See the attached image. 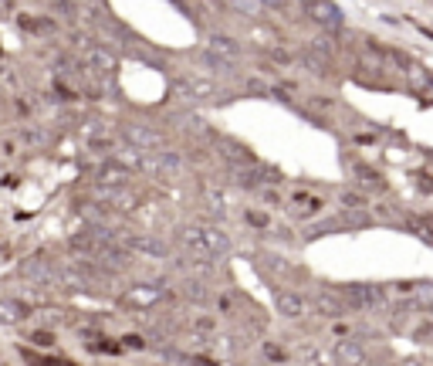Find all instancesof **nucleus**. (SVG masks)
Instances as JSON below:
<instances>
[{"label":"nucleus","instance_id":"412c9836","mask_svg":"<svg viewBox=\"0 0 433 366\" xmlns=\"http://www.w3.org/2000/svg\"><path fill=\"white\" fill-rule=\"evenodd\" d=\"M187 295H190L193 302H207V298H210V292H207V288H203L200 282H190V285H187Z\"/></svg>","mask_w":433,"mask_h":366},{"label":"nucleus","instance_id":"20e7f679","mask_svg":"<svg viewBox=\"0 0 433 366\" xmlns=\"http://www.w3.org/2000/svg\"><path fill=\"white\" fill-rule=\"evenodd\" d=\"M122 132H125V139H129L132 146H139V150H159V146H162V136H159L156 129H149V125H136V122H129Z\"/></svg>","mask_w":433,"mask_h":366},{"label":"nucleus","instance_id":"a878e982","mask_svg":"<svg viewBox=\"0 0 433 366\" xmlns=\"http://www.w3.org/2000/svg\"><path fill=\"white\" fill-rule=\"evenodd\" d=\"M271 58H275L277 65H291V54H288V51H271Z\"/></svg>","mask_w":433,"mask_h":366},{"label":"nucleus","instance_id":"ddd939ff","mask_svg":"<svg viewBox=\"0 0 433 366\" xmlns=\"http://www.w3.org/2000/svg\"><path fill=\"white\" fill-rule=\"evenodd\" d=\"M224 160H231L234 166H240V170H251V166H254V156H251L244 146H237V143H224Z\"/></svg>","mask_w":433,"mask_h":366},{"label":"nucleus","instance_id":"393cba45","mask_svg":"<svg viewBox=\"0 0 433 366\" xmlns=\"http://www.w3.org/2000/svg\"><path fill=\"white\" fill-rule=\"evenodd\" d=\"M122 346H129V349H142L146 343H142L139 336H125V339H122Z\"/></svg>","mask_w":433,"mask_h":366},{"label":"nucleus","instance_id":"9d476101","mask_svg":"<svg viewBox=\"0 0 433 366\" xmlns=\"http://www.w3.org/2000/svg\"><path fill=\"white\" fill-rule=\"evenodd\" d=\"M31 316L28 302L21 298H0V323H24Z\"/></svg>","mask_w":433,"mask_h":366},{"label":"nucleus","instance_id":"7ed1b4c3","mask_svg":"<svg viewBox=\"0 0 433 366\" xmlns=\"http://www.w3.org/2000/svg\"><path fill=\"white\" fill-rule=\"evenodd\" d=\"M342 302H346V309H372L379 302V292L369 288V285H346Z\"/></svg>","mask_w":433,"mask_h":366},{"label":"nucleus","instance_id":"f03ea898","mask_svg":"<svg viewBox=\"0 0 433 366\" xmlns=\"http://www.w3.org/2000/svg\"><path fill=\"white\" fill-rule=\"evenodd\" d=\"M305 14H308L315 24L328 28V31L342 28V10H339L335 3H321V0H315V3H305Z\"/></svg>","mask_w":433,"mask_h":366},{"label":"nucleus","instance_id":"1a4fd4ad","mask_svg":"<svg viewBox=\"0 0 433 366\" xmlns=\"http://www.w3.org/2000/svg\"><path fill=\"white\" fill-rule=\"evenodd\" d=\"M277 309H281L284 319H302L305 309H308V302H305L302 295H295V292H281V295H277Z\"/></svg>","mask_w":433,"mask_h":366},{"label":"nucleus","instance_id":"39448f33","mask_svg":"<svg viewBox=\"0 0 433 366\" xmlns=\"http://www.w3.org/2000/svg\"><path fill=\"white\" fill-rule=\"evenodd\" d=\"M335 363L339 366H362L366 363V346L359 339H342L335 343Z\"/></svg>","mask_w":433,"mask_h":366},{"label":"nucleus","instance_id":"f257e3e1","mask_svg":"<svg viewBox=\"0 0 433 366\" xmlns=\"http://www.w3.org/2000/svg\"><path fill=\"white\" fill-rule=\"evenodd\" d=\"M237 54H240V44H237L234 38L213 34L210 44H207V61H210V65H217V68H231V61H234Z\"/></svg>","mask_w":433,"mask_h":366},{"label":"nucleus","instance_id":"c756f323","mask_svg":"<svg viewBox=\"0 0 433 366\" xmlns=\"http://www.w3.org/2000/svg\"><path fill=\"white\" fill-rule=\"evenodd\" d=\"M0 14H10V7H7V3H0Z\"/></svg>","mask_w":433,"mask_h":366},{"label":"nucleus","instance_id":"c85d7f7f","mask_svg":"<svg viewBox=\"0 0 433 366\" xmlns=\"http://www.w3.org/2000/svg\"><path fill=\"white\" fill-rule=\"evenodd\" d=\"M261 197H264L268 203H277V194H275V190H261Z\"/></svg>","mask_w":433,"mask_h":366},{"label":"nucleus","instance_id":"aec40b11","mask_svg":"<svg viewBox=\"0 0 433 366\" xmlns=\"http://www.w3.org/2000/svg\"><path fill=\"white\" fill-rule=\"evenodd\" d=\"M31 343L41 346V349H51V346H54V336H51L47 329H38V332H31Z\"/></svg>","mask_w":433,"mask_h":366},{"label":"nucleus","instance_id":"f8f14e48","mask_svg":"<svg viewBox=\"0 0 433 366\" xmlns=\"http://www.w3.org/2000/svg\"><path fill=\"white\" fill-rule=\"evenodd\" d=\"M355 180H359V187L362 190H386V180L379 176V170H372V166H355Z\"/></svg>","mask_w":433,"mask_h":366},{"label":"nucleus","instance_id":"423d86ee","mask_svg":"<svg viewBox=\"0 0 433 366\" xmlns=\"http://www.w3.org/2000/svg\"><path fill=\"white\" fill-rule=\"evenodd\" d=\"M125 180H129V170L118 166V163H102V166L95 170V183L105 187V190H118Z\"/></svg>","mask_w":433,"mask_h":366},{"label":"nucleus","instance_id":"6e6552de","mask_svg":"<svg viewBox=\"0 0 433 366\" xmlns=\"http://www.w3.org/2000/svg\"><path fill=\"white\" fill-rule=\"evenodd\" d=\"M112 68H116V58H112L105 48L95 44V48L88 51V68H85V72H88V75H109Z\"/></svg>","mask_w":433,"mask_h":366},{"label":"nucleus","instance_id":"0eeeda50","mask_svg":"<svg viewBox=\"0 0 433 366\" xmlns=\"http://www.w3.org/2000/svg\"><path fill=\"white\" fill-rule=\"evenodd\" d=\"M312 309H315L318 316H325V319H339V316H346V302L339 298V295H328V292H321L312 298Z\"/></svg>","mask_w":433,"mask_h":366},{"label":"nucleus","instance_id":"bb28decb","mask_svg":"<svg viewBox=\"0 0 433 366\" xmlns=\"http://www.w3.org/2000/svg\"><path fill=\"white\" fill-rule=\"evenodd\" d=\"M264 353H268V356H271V360H284V353H281V349H277V346H271V343H268V346H264Z\"/></svg>","mask_w":433,"mask_h":366},{"label":"nucleus","instance_id":"dca6fc26","mask_svg":"<svg viewBox=\"0 0 433 366\" xmlns=\"http://www.w3.org/2000/svg\"><path fill=\"white\" fill-rule=\"evenodd\" d=\"M180 170V156H173V153H159V173L162 176H173Z\"/></svg>","mask_w":433,"mask_h":366},{"label":"nucleus","instance_id":"a211bd4d","mask_svg":"<svg viewBox=\"0 0 433 366\" xmlns=\"http://www.w3.org/2000/svg\"><path fill=\"white\" fill-rule=\"evenodd\" d=\"M21 24H24L28 31H38V34H47V31H54V24H51L47 17H41V21H31V17H21Z\"/></svg>","mask_w":433,"mask_h":366},{"label":"nucleus","instance_id":"4be33fe9","mask_svg":"<svg viewBox=\"0 0 433 366\" xmlns=\"http://www.w3.org/2000/svg\"><path fill=\"white\" fill-rule=\"evenodd\" d=\"M247 221H251L254 227H268V214H264V210H247Z\"/></svg>","mask_w":433,"mask_h":366},{"label":"nucleus","instance_id":"cd10ccee","mask_svg":"<svg viewBox=\"0 0 433 366\" xmlns=\"http://www.w3.org/2000/svg\"><path fill=\"white\" fill-rule=\"evenodd\" d=\"M197 329H203V332H210V329H213V319H197Z\"/></svg>","mask_w":433,"mask_h":366},{"label":"nucleus","instance_id":"2eb2a0df","mask_svg":"<svg viewBox=\"0 0 433 366\" xmlns=\"http://www.w3.org/2000/svg\"><path fill=\"white\" fill-rule=\"evenodd\" d=\"M339 203L349 207V210H362V207H369V203H366V194H355V190H342V194H339Z\"/></svg>","mask_w":433,"mask_h":366},{"label":"nucleus","instance_id":"6ab92c4d","mask_svg":"<svg viewBox=\"0 0 433 366\" xmlns=\"http://www.w3.org/2000/svg\"><path fill=\"white\" fill-rule=\"evenodd\" d=\"M416 305L433 309V282H427V285H420V288H416Z\"/></svg>","mask_w":433,"mask_h":366},{"label":"nucleus","instance_id":"f3484780","mask_svg":"<svg viewBox=\"0 0 433 366\" xmlns=\"http://www.w3.org/2000/svg\"><path fill=\"white\" fill-rule=\"evenodd\" d=\"M88 349H92V353H109V356L122 353V346H116L112 339H92V343H88Z\"/></svg>","mask_w":433,"mask_h":366},{"label":"nucleus","instance_id":"9b49d317","mask_svg":"<svg viewBox=\"0 0 433 366\" xmlns=\"http://www.w3.org/2000/svg\"><path fill=\"white\" fill-rule=\"evenodd\" d=\"M200 241H203V247L210 251V254H220V251H227L231 247V241L224 238V231H217V227H200Z\"/></svg>","mask_w":433,"mask_h":366},{"label":"nucleus","instance_id":"b1692460","mask_svg":"<svg viewBox=\"0 0 433 366\" xmlns=\"http://www.w3.org/2000/svg\"><path fill=\"white\" fill-rule=\"evenodd\" d=\"M247 88H251L254 95H268V85H264V81H257V79H251V81H247Z\"/></svg>","mask_w":433,"mask_h":366},{"label":"nucleus","instance_id":"5701e85b","mask_svg":"<svg viewBox=\"0 0 433 366\" xmlns=\"http://www.w3.org/2000/svg\"><path fill=\"white\" fill-rule=\"evenodd\" d=\"M129 298H132V302H156L159 292H156V288H149V292H132Z\"/></svg>","mask_w":433,"mask_h":366},{"label":"nucleus","instance_id":"4468645a","mask_svg":"<svg viewBox=\"0 0 433 366\" xmlns=\"http://www.w3.org/2000/svg\"><path fill=\"white\" fill-rule=\"evenodd\" d=\"M132 247H139V251H146V254H156V258H166V244L156 241V238H132Z\"/></svg>","mask_w":433,"mask_h":366}]
</instances>
